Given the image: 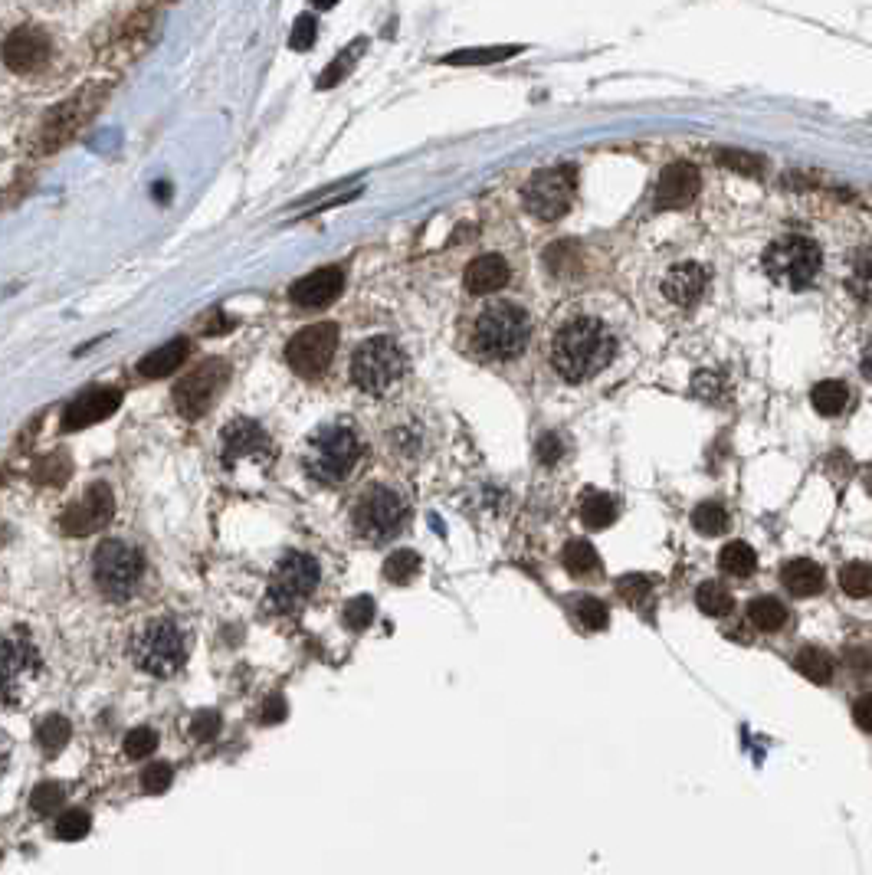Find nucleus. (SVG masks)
Wrapping results in <instances>:
<instances>
[{
	"instance_id": "obj_55",
	"label": "nucleus",
	"mask_w": 872,
	"mask_h": 875,
	"mask_svg": "<svg viewBox=\"0 0 872 875\" xmlns=\"http://www.w3.org/2000/svg\"><path fill=\"white\" fill-rule=\"evenodd\" d=\"M853 718H856V725H859V728L869 731V735H872V695H863V699H856V705H853Z\"/></svg>"
},
{
	"instance_id": "obj_28",
	"label": "nucleus",
	"mask_w": 872,
	"mask_h": 875,
	"mask_svg": "<svg viewBox=\"0 0 872 875\" xmlns=\"http://www.w3.org/2000/svg\"><path fill=\"white\" fill-rule=\"evenodd\" d=\"M794 666H797L800 676H807L810 682H817V685H827L833 679V656L827 653V649H820V646L800 649Z\"/></svg>"
},
{
	"instance_id": "obj_9",
	"label": "nucleus",
	"mask_w": 872,
	"mask_h": 875,
	"mask_svg": "<svg viewBox=\"0 0 872 875\" xmlns=\"http://www.w3.org/2000/svg\"><path fill=\"white\" fill-rule=\"evenodd\" d=\"M318 577H322V571H318V561L312 558V554H305V551L282 554L273 577H269L266 603L276 613H299L305 603L312 600Z\"/></svg>"
},
{
	"instance_id": "obj_42",
	"label": "nucleus",
	"mask_w": 872,
	"mask_h": 875,
	"mask_svg": "<svg viewBox=\"0 0 872 875\" xmlns=\"http://www.w3.org/2000/svg\"><path fill=\"white\" fill-rule=\"evenodd\" d=\"M158 748V731L155 728H148V725H141V728H132L125 735V754L132 761H141V758H148L151 751Z\"/></svg>"
},
{
	"instance_id": "obj_21",
	"label": "nucleus",
	"mask_w": 872,
	"mask_h": 875,
	"mask_svg": "<svg viewBox=\"0 0 872 875\" xmlns=\"http://www.w3.org/2000/svg\"><path fill=\"white\" fill-rule=\"evenodd\" d=\"M709 289V269L702 263H679L663 279V295L676 309H692Z\"/></svg>"
},
{
	"instance_id": "obj_2",
	"label": "nucleus",
	"mask_w": 872,
	"mask_h": 875,
	"mask_svg": "<svg viewBox=\"0 0 872 875\" xmlns=\"http://www.w3.org/2000/svg\"><path fill=\"white\" fill-rule=\"evenodd\" d=\"M187 653H191L187 630L171 617H158V620H148L145 626H138L132 643H128L132 662L145 676H155V679L178 676L187 662Z\"/></svg>"
},
{
	"instance_id": "obj_16",
	"label": "nucleus",
	"mask_w": 872,
	"mask_h": 875,
	"mask_svg": "<svg viewBox=\"0 0 872 875\" xmlns=\"http://www.w3.org/2000/svg\"><path fill=\"white\" fill-rule=\"evenodd\" d=\"M220 456H223V466L233 469L237 463H243V459H269L273 456V443H269L266 430L259 427L256 420H233L223 427V436H220Z\"/></svg>"
},
{
	"instance_id": "obj_44",
	"label": "nucleus",
	"mask_w": 872,
	"mask_h": 875,
	"mask_svg": "<svg viewBox=\"0 0 872 875\" xmlns=\"http://www.w3.org/2000/svg\"><path fill=\"white\" fill-rule=\"evenodd\" d=\"M617 590H620V597L627 600V603L640 607V603L650 600L653 581H650V577H643V574H627V577H620V581H617Z\"/></svg>"
},
{
	"instance_id": "obj_54",
	"label": "nucleus",
	"mask_w": 872,
	"mask_h": 875,
	"mask_svg": "<svg viewBox=\"0 0 872 875\" xmlns=\"http://www.w3.org/2000/svg\"><path fill=\"white\" fill-rule=\"evenodd\" d=\"M538 459L545 466L548 463H558V459H561V440H558L555 433H548V436H541V440H538Z\"/></svg>"
},
{
	"instance_id": "obj_19",
	"label": "nucleus",
	"mask_w": 872,
	"mask_h": 875,
	"mask_svg": "<svg viewBox=\"0 0 872 875\" xmlns=\"http://www.w3.org/2000/svg\"><path fill=\"white\" fill-rule=\"evenodd\" d=\"M695 194H699V171L686 161H676L659 174L653 204L656 210H682L692 204Z\"/></svg>"
},
{
	"instance_id": "obj_5",
	"label": "nucleus",
	"mask_w": 872,
	"mask_h": 875,
	"mask_svg": "<svg viewBox=\"0 0 872 875\" xmlns=\"http://www.w3.org/2000/svg\"><path fill=\"white\" fill-rule=\"evenodd\" d=\"M145 581V558L125 538H105L92 554V584L112 603H125Z\"/></svg>"
},
{
	"instance_id": "obj_17",
	"label": "nucleus",
	"mask_w": 872,
	"mask_h": 875,
	"mask_svg": "<svg viewBox=\"0 0 872 875\" xmlns=\"http://www.w3.org/2000/svg\"><path fill=\"white\" fill-rule=\"evenodd\" d=\"M122 407V390L115 387H89L63 410V430H86L92 423H99L105 417H112L115 410Z\"/></svg>"
},
{
	"instance_id": "obj_27",
	"label": "nucleus",
	"mask_w": 872,
	"mask_h": 875,
	"mask_svg": "<svg viewBox=\"0 0 872 875\" xmlns=\"http://www.w3.org/2000/svg\"><path fill=\"white\" fill-rule=\"evenodd\" d=\"M364 50H368V40H364V37H358L351 46H345V50H341V53L332 59V63L325 66V73L318 76L315 86H318V89H335L341 79H348V76H351V69L358 66V59H361Z\"/></svg>"
},
{
	"instance_id": "obj_29",
	"label": "nucleus",
	"mask_w": 872,
	"mask_h": 875,
	"mask_svg": "<svg viewBox=\"0 0 872 875\" xmlns=\"http://www.w3.org/2000/svg\"><path fill=\"white\" fill-rule=\"evenodd\" d=\"M748 620L751 626H758L761 633H777L787 623V610L784 603L774 597H754L748 603Z\"/></svg>"
},
{
	"instance_id": "obj_56",
	"label": "nucleus",
	"mask_w": 872,
	"mask_h": 875,
	"mask_svg": "<svg viewBox=\"0 0 872 875\" xmlns=\"http://www.w3.org/2000/svg\"><path fill=\"white\" fill-rule=\"evenodd\" d=\"M846 662H850V666L856 669V672H872V653L869 649H850V653H846Z\"/></svg>"
},
{
	"instance_id": "obj_45",
	"label": "nucleus",
	"mask_w": 872,
	"mask_h": 875,
	"mask_svg": "<svg viewBox=\"0 0 872 875\" xmlns=\"http://www.w3.org/2000/svg\"><path fill=\"white\" fill-rule=\"evenodd\" d=\"M315 37H318V23H315V17H312V14L296 17V23H292V30H289V46H292V50H296V53L312 50V46H315Z\"/></svg>"
},
{
	"instance_id": "obj_23",
	"label": "nucleus",
	"mask_w": 872,
	"mask_h": 875,
	"mask_svg": "<svg viewBox=\"0 0 872 875\" xmlns=\"http://www.w3.org/2000/svg\"><path fill=\"white\" fill-rule=\"evenodd\" d=\"M187 354H191L187 338H174V341H168V345H161L151 354H145V358L138 361V374L141 377H168L187 361Z\"/></svg>"
},
{
	"instance_id": "obj_25",
	"label": "nucleus",
	"mask_w": 872,
	"mask_h": 875,
	"mask_svg": "<svg viewBox=\"0 0 872 875\" xmlns=\"http://www.w3.org/2000/svg\"><path fill=\"white\" fill-rule=\"evenodd\" d=\"M810 404L820 417H840L850 407V387L843 381H820L810 390Z\"/></svg>"
},
{
	"instance_id": "obj_46",
	"label": "nucleus",
	"mask_w": 872,
	"mask_h": 875,
	"mask_svg": "<svg viewBox=\"0 0 872 875\" xmlns=\"http://www.w3.org/2000/svg\"><path fill=\"white\" fill-rule=\"evenodd\" d=\"M63 803V787L53 784V780H46V784H37L30 794V807L37 813H53L56 807Z\"/></svg>"
},
{
	"instance_id": "obj_34",
	"label": "nucleus",
	"mask_w": 872,
	"mask_h": 875,
	"mask_svg": "<svg viewBox=\"0 0 872 875\" xmlns=\"http://www.w3.org/2000/svg\"><path fill=\"white\" fill-rule=\"evenodd\" d=\"M69 735H73V725H69V718L63 715H50L40 721L37 728V744L46 751V754H60L66 744H69Z\"/></svg>"
},
{
	"instance_id": "obj_53",
	"label": "nucleus",
	"mask_w": 872,
	"mask_h": 875,
	"mask_svg": "<svg viewBox=\"0 0 872 875\" xmlns=\"http://www.w3.org/2000/svg\"><path fill=\"white\" fill-rule=\"evenodd\" d=\"M282 718H286V702H282V695L266 699L263 705H259V712H256L259 725H276V721H282Z\"/></svg>"
},
{
	"instance_id": "obj_7",
	"label": "nucleus",
	"mask_w": 872,
	"mask_h": 875,
	"mask_svg": "<svg viewBox=\"0 0 872 875\" xmlns=\"http://www.w3.org/2000/svg\"><path fill=\"white\" fill-rule=\"evenodd\" d=\"M407 515L410 512L404 495L377 482V486H368L361 492L355 512H351V525H355V535L368 541V545H387L394 535L404 531Z\"/></svg>"
},
{
	"instance_id": "obj_47",
	"label": "nucleus",
	"mask_w": 872,
	"mask_h": 875,
	"mask_svg": "<svg viewBox=\"0 0 872 875\" xmlns=\"http://www.w3.org/2000/svg\"><path fill=\"white\" fill-rule=\"evenodd\" d=\"M187 735H191L194 741H200V744L214 741L220 735V715L217 712H197L191 718V725H187Z\"/></svg>"
},
{
	"instance_id": "obj_50",
	"label": "nucleus",
	"mask_w": 872,
	"mask_h": 875,
	"mask_svg": "<svg viewBox=\"0 0 872 875\" xmlns=\"http://www.w3.org/2000/svg\"><path fill=\"white\" fill-rule=\"evenodd\" d=\"M545 259H548L551 273H564V269H571L577 263V250H574V243H555L545 253Z\"/></svg>"
},
{
	"instance_id": "obj_13",
	"label": "nucleus",
	"mask_w": 872,
	"mask_h": 875,
	"mask_svg": "<svg viewBox=\"0 0 872 875\" xmlns=\"http://www.w3.org/2000/svg\"><path fill=\"white\" fill-rule=\"evenodd\" d=\"M112 512H115V499H112V489L105 482H92V486L82 492V499H76L73 505L66 508L63 518H60V531L66 538H86V535H96L105 525L112 522Z\"/></svg>"
},
{
	"instance_id": "obj_32",
	"label": "nucleus",
	"mask_w": 872,
	"mask_h": 875,
	"mask_svg": "<svg viewBox=\"0 0 872 875\" xmlns=\"http://www.w3.org/2000/svg\"><path fill=\"white\" fill-rule=\"evenodd\" d=\"M718 564L732 577H751L754 567H758V554H754V548L745 545V541H728L722 554H718Z\"/></svg>"
},
{
	"instance_id": "obj_52",
	"label": "nucleus",
	"mask_w": 872,
	"mask_h": 875,
	"mask_svg": "<svg viewBox=\"0 0 872 875\" xmlns=\"http://www.w3.org/2000/svg\"><path fill=\"white\" fill-rule=\"evenodd\" d=\"M695 394L705 397V400H718L725 394V381L712 371H702L699 377H695Z\"/></svg>"
},
{
	"instance_id": "obj_11",
	"label": "nucleus",
	"mask_w": 872,
	"mask_h": 875,
	"mask_svg": "<svg viewBox=\"0 0 872 875\" xmlns=\"http://www.w3.org/2000/svg\"><path fill=\"white\" fill-rule=\"evenodd\" d=\"M574 187H577V174H574L571 164L532 174V181L525 184L528 214L538 217V220H558L564 210L571 207Z\"/></svg>"
},
{
	"instance_id": "obj_39",
	"label": "nucleus",
	"mask_w": 872,
	"mask_h": 875,
	"mask_svg": "<svg viewBox=\"0 0 872 875\" xmlns=\"http://www.w3.org/2000/svg\"><path fill=\"white\" fill-rule=\"evenodd\" d=\"M417 574H420V554H414V551H394L384 564V577L400 587L414 581Z\"/></svg>"
},
{
	"instance_id": "obj_18",
	"label": "nucleus",
	"mask_w": 872,
	"mask_h": 875,
	"mask_svg": "<svg viewBox=\"0 0 872 875\" xmlns=\"http://www.w3.org/2000/svg\"><path fill=\"white\" fill-rule=\"evenodd\" d=\"M50 56V37L40 27H17L4 40V63L14 73H33Z\"/></svg>"
},
{
	"instance_id": "obj_15",
	"label": "nucleus",
	"mask_w": 872,
	"mask_h": 875,
	"mask_svg": "<svg viewBox=\"0 0 872 875\" xmlns=\"http://www.w3.org/2000/svg\"><path fill=\"white\" fill-rule=\"evenodd\" d=\"M40 676V653L23 630H10L4 640V699L14 705L30 682Z\"/></svg>"
},
{
	"instance_id": "obj_8",
	"label": "nucleus",
	"mask_w": 872,
	"mask_h": 875,
	"mask_svg": "<svg viewBox=\"0 0 872 875\" xmlns=\"http://www.w3.org/2000/svg\"><path fill=\"white\" fill-rule=\"evenodd\" d=\"M407 371V358L404 351L397 348L394 338H368L361 341L351 354V381L361 390V394L371 397H384L387 390H394V384L404 377Z\"/></svg>"
},
{
	"instance_id": "obj_36",
	"label": "nucleus",
	"mask_w": 872,
	"mask_h": 875,
	"mask_svg": "<svg viewBox=\"0 0 872 875\" xmlns=\"http://www.w3.org/2000/svg\"><path fill=\"white\" fill-rule=\"evenodd\" d=\"M69 472H73L69 456L50 453V456L37 459V466H33V482H40V486H63V482L69 479Z\"/></svg>"
},
{
	"instance_id": "obj_6",
	"label": "nucleus",
	"mask_w": 872,
	"mask_h": 875,
	"mask_svg": "<svg viewBox=\"0 0 872 875\" xmlns=\"http://www.w3.org/2000/svg\"><path fill=\"white\" fill-rule=\"evenodd\" d=\"M820 263H823L820 246L804 233L777 236L761 256V266H764V273H768V279L774 282V286L791 289V292L807 289L810 282L817 279Z\"/></svg>"
},
{
	"instance_id": "obj_58",
	"label": "nucleus",
	"mask_w": 872,
	"mask_h": 875,
	"mask_svg": "<svg viewBox=\"0 0 872 875\" xmlns=\"http://www.w3.org/2000/svg\"><path fill=\"white\" fill-rule=\"evenodd\" d=\"M859 368H863V377H866V381H872V345L863 351V361H859Z\"/></svg>"
},
{
	"instance_id": "obj_1",
	"label": "nucleus",
	"mask_w": 872,
	"mask_h": 875,
	"mask_svg": "<svg viewBox=\"0 0 872 875\" xmlns=\"http://www.w3.org/2000/svg\"><path fill=\"white\" fill-rule=\"evenodd\" d=\"M617 341L597 318H571L551 341V364L561 381L584 384L614 361Z\"/></svg>"
},
{
	"instance_id": "obj_30",
	"label": "nucleus",
	"mask_w": 872,
	"mask_h": 875,
	"mask_svg": "<svg viewBox=\"0 0 872 875\" xmlns=\"http://www.w3.org/2000/svg\"><path fill=\"white\" fill-rule=\"evenodd\" d=\"M846 289L853 299L872 302V250H859L846 269Z\"/></svg>"
},
{
	"instance_id": "obj_43",
	"label": "nucleus",
	"mask_w": 872,
	"mask_h": 875,
	"mask_svg": "<svg viewBox=\"0 0 872 875\" xmlns=\"http://www.w3.org/2000/svg\"><path fill=\"white\" fill-rule=\"evenodd\" d=\"M89 833V813L86 810H66L60 820H56V836L63 843H76Z\"/></svg>"
},
{
	"instance_id": "obj_35",
	"label": "nucleus",
	"mask_w": 872,
	"mask_h": 875,
	"mask_svg": "<svg viewBox=\"0 0 872 875\" xmlns=\"http://www.w3.org/2000/svg\"><path fill=\"white\" fill-rule=\"evenodd\" d=\"M518 53V46H486V50H456L450 56H443L440 63L450 66H482V63H499V59H509Z\"/></svg>"
},
{
	"instance_id": "obj_20",
	"label": "nucleus",
	"mask_w": 872,
	"mask_h": 875,
	"mask_svg": "<svg viewBox=\"0 0 872 875\" xmlns=\"http://www.w3.org/2000/svg\"><path fill=\"white\" fill-rule=\"evenodd\" d=\"M341 289H345V273H341L338 266H325L309 276H302L296 286L289 289V299L292 305H299V309H322V305L338 299Z\"/></svg>"
},
{
	"instance_id": "obj_31",
	"label": "nucleus",
	"mask_w": 872,
	"mask_h": 875,
	"mask_svg": "<svg viewBox=\"0 0 872 875\" xmlns=\"http://www.w3.org/2000/svg\"><path fill=\"white\" fill-rule=\"evenodd\" d=\"M695 603H699V610L705 613V617H728V613L735 610L732 590L715 584V581L699 584V590H695Z\"/></svg>"
},
{
	"instance_id": "obj_26",
	"label": "nucleus",
	"mask_w": 872,
	"mask_h": 875,
	"mask_svg": "<svg viewBox=\"0 0 872 875\" xmlns=\"http://www.w3.org/2000/svg\"><path fill=\"white\" fill-rule=\"evenodd\" d=\"M581 522L591 531L610 528L617 522V499L607 492H587L581 499Z\"/></svg>"
},
{
	"instance_id": "obj_10",
	"label": "nucleus",
	"mask_w": 872,
	"mask_h": 875,
	"mask_svg": "<svg viewBox=\"0 0 872 875\" xmlns=\"http://www.w3.org/2000/svg\"><path fill=\"white\" fill-rule=\"evenodd\" d=\"M227 377L230 368L227 361H204L197 364L191 374H184L178 387H174V404H178V413L187 420H200L204 413L214 407V400L220 397V390L227 387Z\"/></svg>"
},
{
	"instance_id": "obj_22",
	"label": "nucleus",
	"mask_w": 872,
	"mask_h": 875,
	"mask_svg": "<svg viewBox=\"0 0 872 875\" xmlns=\"http://www.w3.org/2000/svg\"><path fill=\"white\" fill-rule=\"evenodd\" d=\"M509 282V263L502 256H479L466 269V289L476 295L499 292Z\"/></svg>"
},
{
	"instance_id": "obj_59",
	"label": "nucleus",
	"mask_w": 872,
	"mask_h": 875,
	"mask_svg": "<svg viewBox=\"0 0 872 875\" xmlns=\"http://www.w3.org/2000/svg\"><path fill=\"white\" fill-rule=\"evenodd\" d=\"M312 4H315L318 10H332V7L338 4V0H312Z\"/></svg>"
},
{
	"instance_id": "obj_40",
	"label": "nucleus",
	"mask_w": 872,
	"mask_h": 875,
	"mask_svg": "<svg viewBox=\"0 0 872 875\" xmlns=\"http://www.w3.org/2000/svg\"><path fill=\"white\" fill-rule=\"evenodd\" d=\"M574 613H577V620H581V626L584 630H604V626L610 623V610H607V603L604 600H597V597H581L577 600V607H574Z\"/></svg>"
},
{
	"instance_id": "obj_14",
	"label": "nucleus",
	"mask_w": 872,
	"mask_h": 875,
	"mask_svg": "<svg viewBox=\"0 0 872 875\" xmlns=\"http://www.w3.org/2000/svg\"><path fill=\"white\" fill-rule=\"evenodd\" d=\"M99 109V92H82V96H73L69 102L56 105V109L43 118L40 125V141L37 148L40 151H56L63 148L69 138H73L82 125L89 122L92 115Z\"/></svg>"
},
{
	"instance_id": "obj_60",
	"label": "nucleus",
	"mask_w": 872,
	"mask_h": 875,
	"mask_svg": "<svg viewBox=\"0 0 872 875\" xmlns=\"http://www.w3.org/2000/svg\"><path fill=\"white\" fill-rule=\"evenodd\" d=\"M866 489L872 492V472H869V476H866Z\"/></svg>"
},
{
	"instance_id": "obj_48",
	"label": "nucleus",
	"mask_w": 872,
	"mask_h": 875,
	"mask_svg": "<svg viewBox=\"0 0 872 875\" xmlns=\"http://www.w3.org/2000/svg\"><path fill=\"white\" fill-rule=\"evenodd\" d=\"M171 780H174L171 764H151L141 771V787H145V794H164V790L171 787Z\"/></svg>"
},
{
	"instance_id": "obj_33",
	"label": "nucleus",
	"mask_w": 872,
	"mask_h": 875,
	"mask_svg": "<svg viewBox=\"0 0 872 875\" xmlns=\"http://www.w3.org/2000/svg\"><path fill=\"white\" fill-rule=\"evenodd\" d=\"M561 561L574 577H587V574H594L600 567V558H597L594 545H591V541H584V538H571L568 545H564Z\"/></svg>"
},
{
	"instance_id": "obj_37",
	"label": "nucleus",
	"mask_w": 872,
	"mask_h": 875,
	"mask_svg": "<svg viewBox=\"0 0 872 875\" xmlns=\"http://www.w3.org/2000/svg\"><path fill=\"white\" fill-rule=\"evenodd\" d=\"M840 587L846 597H869L872 594V564L850 561L840 571Z\"/></svg>"
},
{
	"instance_id": "obj_41",
	"label": "nucleus",
	"mask_w": 872,
	"mask_h": 875,
	"mask_svg": "<svg viewBox=\"0 0 872 875\" xmlns=\"http://www.w3.org/2000/svg\"><path fill=\"white\" fill-rule=\"evenodd\" d=\"M341 620H345L348 630H368L371 620H374V600L371 597H351L345 603V610H341Z\"/></svg>"
},
{
	"instance_id": "obj_4",
	"label": "nucleus",
	"mask_w": 872,
	"mask_h": 875,
	"mask_svg": "<svg viewBox=\"0 0 872 875\" xmlns=\"http://www.w3.org/2000/svg\"><path fill=\"white\" fill-rule=\"evenodd\" d=\"M532 322L528 312L512 302H492L473 325V351L486 361H512L525 351Z\"/></svg>"
},
{
	"instance_id": "obj_24",
	"label": "nucleus",
	"mask_w": 872,
	"mask_h": 875,
	"mask_svg": "<svg viewBox=\"0 0 872 875\" xmlns=\"http://www.w3.org/2000/svg\"><path fill=\"white\" fill-rule=\"evenodd\" d=\"M781 584L791 590L794 597H817L820 590H823V567L817 561L794 558V561L784 564Z\"/></svg>"
},
{
	"instance_id": "obj_3",
	"label": "nucleus",
	"mask_w": 872,
	"mask_h": 875,
	"mask_svg": "<svg viewBox=\"0 0 872 875\" xmlns=\"http://www.w3.org/2000/svg\"><path fill=\"white\" fill-rule=\"evenodd\" d=\"M361 436L348 427V423H328V427L315 430L309 436V446H305V472L322 482V486H341L355 466L361 463Z\"/></svg>"
},
{
	"instance_id": "obj_38",
	"label": "nucleus",
	"mask_w": 872,
	"mask_h": 875,
	"mask_svg": "<svg viewBox=\"0 0 872 875\" xmlns=\"http://www.w3.org/2000/svg\"><path fill=\"white\" fill-rule=\"evenodd\" d=\"M692 525L695 531H702V535H722V531L728 528V508L722 502H702L699 508L692 512Z\"/></svg>"
},
{
	"instance_id": "obj_57",
	"label": "nucleus",
	"mask_w": 872,
	"mask_h": 875,
	"mask_svg": "<svg viewBox=\"0 0 872 875\" xmlns=\"http://www.w3.org/2000/svg\"><path fill=\"white\" fill-rule=\"evenodd\" d=\"M230 328H233V318H227L223 312H214V315H210L207 322H204V331H207V335H223V331H230Z\"/></svg>"
},
{
	"instance_id": "obj_49",
	"label": "nucleus",
	"mask_w": 872,
	"mask_h": 875,
	"mask_svg": "<svg viewBox=\"0 0 872 875\" xmlns=\"http://www.w3.org/2000/svg\"><path fill=\"white\" fill-rule=\"evenodd\" d=\"M718 161L728 164V168L741 171V174H751V177H758V174L764 171L761 158L748 155V151H718Z\"/></svg>"
},
{
	"instance_id": "obj_51",
	"label": "nucleus",
	"mask_w": 872,
	"mask_h": 875,
	"mask_svg": "<svg viewBox=\"0 0 872 875\" xmlns=\"http://www.w3.org/2000/svg\"><path fill=\"white\" fill-rule=\"evenodd\" d=\"M391 449L404 456H420V433L414 427H400L391 433Z\"/></svg>"
},
{
	"instance_id": "obj_12",
	"label": "nucleus",
	"mask_w": 872,
	"mask_h": 875,
	"mask_svg": "<svg viewBox=\"0 0 872 875\" xmlns=\"http://www.w3.org/2000/svg\"><path fill=\"white\" fill-rule=\"evenodd\" d=\"M335 348H338V325L318 322V325L302 328L299 335H292V341L286 345V361L299 377H318L332 364Z\"/></svg>"
}]
</instances>
